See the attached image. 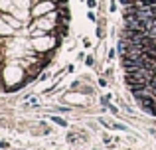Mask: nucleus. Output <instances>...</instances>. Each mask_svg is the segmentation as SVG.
Wrapping results in <instances>:
<instances>
[{
  "label": "nucleus",
  "mask_w": 156,
  "mask_h": 150,
  "mask_svg": "<svg viewBox=\"0 0 156 150\" xmlns=\"http://www.w3.org/2000/svg\"><path fill=\"white\" fill-rule=\"evenodd\" d=\"M156 79V73L152 69V65H138L133 69L126 71V81H146V83H152Z\"/></svg>",
  "instance_id": "1"
},
{
  "label": "nucleus",
  "mask_w": 156,
  "mask_h": 150,
  "mask_svg": "<svg viewBox=\"0 0 156 150\" xmlns=\"http://www.w3.org/2000/svg\"><path fill=\"white\" fill-rule=\"evenodd\" d=\"M53 120H55L57 124H61V127H65V120H63V119H59V117H53Z\"/></svg>",
  "instance_id": "3"
},
{
  "label": "nucleus",
  "mask_w": 156,
  "mask_h": 150,
  "mask_svg": "<svg viewBox=\"0 0 156 150\" xmlns=\"http://www.w3.org/2000/svg\"><path fill=\"white\" fill-rule=\"evenodd\" d=\"M87 4H89V8H95V6H97L95 0H87Z\"/></svg>",
  "instance_id": "4"
},
{
  "label": "nucleus",
  "mask_w": 156,
  "mask_h": 150,
  "mask_svg": "<svg viewBox=\"0 0 156 150\" xmlns=\"http://www.w3.org/2000/svg\"><path fill=\"white\" fill-rule=\"evenodd\" d=\"M0 46H2V44H0Z\"/></svg>",
  "instance_id": "5"
},
{
  "label": "nucleus",
  "mask_w": 156,
  "mask_h": 150,
  "mask_svg": "<svg viewBox=\"0 0 156 150\" xmlns=\"http://www.w3.org/2000/svg\"><path fill=\"white\" fill-rule=\"evenodd\" d=\"M51 8H55V4H53V2H42V4H40V6L34 10V14H36V16H42V14H46L48 10H51Z\"/></svg>",
  "instance_id": "2"
}]
</instances>
